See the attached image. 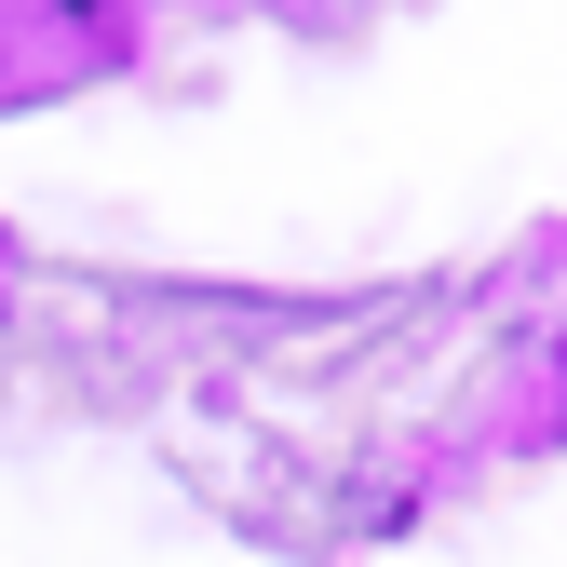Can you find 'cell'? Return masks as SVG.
<instances>
[]
</instances>
